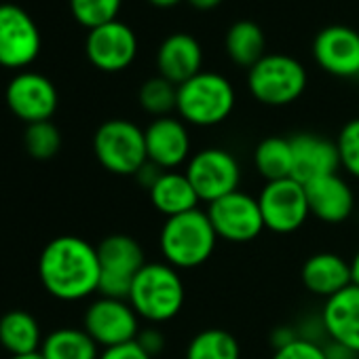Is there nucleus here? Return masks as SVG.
<instances>
[{
	"label": "nucleus",
	"mask_w": 359,
	"mask_h": 359,
	"mask_svg": "<svg viewBox=\"0 0 359 359\" xmlns=\"http://www.w3.org/2000/svg\"><path fill=\"white\" fill-rule=\"evenodd\" d=\"M39 279L47 294L62 302H79L97 294V248L76 235L51 239L39 258Z\"/></svg>",
	"instance_id": "f257e3e1"
},
{
	"label": "nucleus",
	"mask_w": 359,
	"mask_h": 359,
	"mask_svg": "<svg viewBox=\"0 0 359 359\" xmlns=\"http://www.w3.org/2000/svg\"><path fill=\"white\" fill-rule=\"evenodd\" d=\"M218 235L212 226L208 212L193 210L167 218L158 233V250L163 262L177 271L203 266L216 252Z\"/></svg>",
	"instance_id": "f03ea898"
},
{
	"label": "nucleus",
	"mask_w": 359,
	"mask_h": 359,
	"mask_svg": "<svg viewBox=\"0 0 359 359\" xmlns=\"http://www.w3.org/2000/svg\"><path fill=\"white\" fill-rule=\"evenodd\" d=\"M127 300L137 317L152 325L171 321L187 302L184 279L167 262H146L135 275Z\"/></svg>",
	"instance_id": "7ed1b4c3"
},
{
	"label": "nucleus",
	"mask_w": 359,
	"mask_h": 359,
	"mask_svg": "<svg viewBox=\"0 0 359 359\" xmlns=\"http://www.w3.org/2000/svg\"><path fill=\"white\" fill-rule=\"evenodd\" d=\"M235 87L218 72H199L177 87L175 112L187 125L216 127L235 110Z\"/></svg>",
	"instance_id": "20e7f679"
},
{
	"label": "nucleus",
	"mask_w": 359,
	"mask_h": 359,
	"mask_svg": "<svg viewBox=\"0 0 359 359\" xmlns=\"http://www.w3.org/2000/svg\"><path fill=\"white\" fill-rule=\"evenodd\" d=\"M93 154L106 171L135 175L148 163L144 129L127 118H110L93 135Z\"/></svg>",
	"instance_id": "39448f33"
},
{
	"label": "nucleus",
	"mask_w": 359,
	"mask_h": 359,
	"mask_svg": "<svg viewBox=\"0 0 359 359\" xmlns=\"http://www.w3.org/2000/svg\"><path fill=\"white\" fill-rule=\"evenodd\" d=\"M306 81V70L296 57L273 53L250 68L248 89L264 106H287L304 93Z\"/></svg>",
	"instance_id": "423d86ee"
},
{
	"label": "nucleus",
	"mask_w": 359,
	"mask_h": 359,
	"mask_svg": "<svg viewBox=\"0 0 359 359\" xmlns=\"http://www.w3.org/2000/svg\"><path fill=\"white\" fill-rule=\"evenodd\" d=\"M100 258V296L127 300L135 275L144 269L146 256L140 241L125 233L104 237L97 245Z\"/></svg>",
	"instance_id": "0eeeda50"
},
{
	"label": "nucleus",
	"mask_w": 359,
	"mask_h": 359,
	"mask_svg": "<svg viewBox=\"0 0 359 359\" xmlns=\"http://www.w3.org/2000/svg\"><path fill=\"white\" fill-rule=\"evenodd\" d=\"M184 173L203 203H214L235 191L241 184V165L237 156L226 148H203L195 152Z\"/></svg>",
	"instance_id": "6e6552de"
},
{
	"label": "nucleus",
	"mask_w": 359,
	"mask_h": 359,
	"mask_svg": "<svg viewBox=\"0 0 359 359\" xmlns=\"http://www.w3.org/2000/svg\"><path fill=\"white\" fill-rule=\"evenodd\" d=\"M258 205L266 231L277 235H292L311 218L304 184L294 177L266 182L258 195Z\"/></svg>",
	"instance_id": "1a4fd4ad"
},
{
	"label": "nucleus",
	"mask_w": 359,
	"mask_h": 359,
	"mask_svg": "<svg viewBox=\"0 0 359 359\" xmlns=\"http://www.w3.org/2000/svg\"><path fill=\"white\" fill-rule=\"evenodd\" d=\"M140 317L123 298H95L85 315H83V330L97 342L100 348H110L118 344L133 342L142 330Z\"/></svg>",
	"instance_id": "9d476101"
},
{
	"label": "nucleus",
	"mask_w": 359,
	"mask_h": 359,
	"mask_svg": "<svg viewBox=\"0 0 359 359\" xmlns=\"http://www.w3.org/2000/svg\"><path fill=\"white\" fill-rule=\"evenodd\" d=\"M205 212L218 239L226 243H250L266 231L258 199L243 191L210 203Z\"/></svg>",
	"instance_id": "9b49d317"
},
{
	"label": "nucleus",
	"mask_w": 359,
	"mask_h": 359,
	"mask_svg": "<svg viewBox=\"0 0 359 359\" xmlns=\"http://www.w3.org/2000/svg\"><path fill=\"white\" fill-rule=\"evenodd\" d=\"M41 51L34 20L18 5H0V66L24 68Z\"/></svg>",
	"instance_id": "f8f14e48"
},
{
	"label": "nucleus",
	"mask_w": 359,
	"mask_h": 359,
	"mask_svg": "<svg viewBox=\"0 0 359 359\" xmlns=\"http://www.w3.org/2000/svg\"><path fill=\"white\" fill-rule=\"evenodd\" d=\"M146 154L152 165L163 171H175L189 163L191 154V131L189 125L180 116H161L154 118L146 129Z\"/></svg>",
	"instance_id": "ddd939ff"
},
{
	"label": "nucleus",
	"mask_w": 359,
	"mask_h": 359,
	"mask_svg": "<svg viewBox=\"0 0 359 359\" xmlns=\"http://www.w3.org/2000/svg\"><path fill=\"white\" fill-rule=\"evenodd\" d=\"M85 51L89 62L104 72H121L137 55V39L123 22H108L89 30Z\"/></svg>",
	"instance_id": "4468645a"
},
{
	"label": "nucleus",
	"mask_w": 359,
	"mask_h": 359,
	"mask_svg": "<svg viewBox=\"0 0 359 359\" xmlns=\"http://www.w3.org/2000/svg\"><path fill=\"white\" fill-rule=\"evenodd\" d=\"M313 57L332 76H359V32L348 26H327L313 41Z\"/></svg>",
	"instance_id": "2eb2a0df"
},
{
	"label": "nucleus",
	"mask_w": 359,
	"mask_h": 359,
	"mask_svg": "<svg viewBox=\"0 0 359 359\" xmlns=\"http://www.w3.org/2000/svg\"><path fill=\"white\" fill-rule=\"evenodd\" d=\"M7 106L11 112L30 123L51 121L57 108V91L53 83L36 72L18 74L7 87Z\"/></svg>",
	"instance_id": "dca6fc26"
},
{
	"label": "nucleus",
	"mask_w": 359,
	"mask_h": 359,
	"mask_svg": "<svg viewBox=\"0 0 359 359\" xmlns=\"http://www.w3.org/2000/svg\"><path fill=\"white\" fill-rule=\"evenodd\" d=\"M311 216L323 224H342L355 212V193L340 173H330L304 184Z\"/></svg>",
	"instance_id": "f3484780"
},
{
	"label": "nucleus",
	"mask_w": 359,
	"mask_h": 359,
	"mask_svg": "<svg viewBox=\"0 0 359 359\" xmlns=\"http://www.w3.org/2000/svg\"><path fill=\"white\" fill-rule=\"evenodd\" d=\"M294 154V173L292 177L300 184H309L317 177L338 173L340 154L336 140H330L319 133H296L290 137Z\"/></svg>",
	"instance_id": "a211bd4d"
},
{
	"label": "nucleus",
	"mask_w": 359,
	"mask_h": 359,
	"mask_svg": "<svg viewBox=\"0 0 359 359\" xmlns=\"http://www.w3.org/2000/svg\"><path fill=\"white\" fill-rule=\"evenodd\" d=\"M300 281L306 292L327 300L353 285L351 260H344L336 252H317L304 260L300 269Z\"/></svg>",
	"instance_id": "6ab92c4d"
},
{
	"label": "nucleus",
	"mask_w": 359,
	"mask_h": 359,
	"mask_svg": "<svg viewBox=\"0 0 359 359\" xmlns=\"http://www.w3.org/2000/svg\"><path fill=\"white\" fill-rule=\"evenodd\" d=\"M203 64V51L195 36L175 32L167 36L156 53V68L158 76L167 79L173 85H182L189 79L197 76L201 72Z\"/></svg>",
	"instance_id": "aec40b11"
},
{
	"label": "nucleus",
	"mask_w": 359,
	"mask_h": 359,
	"mask_svg": "<svg viewBox=\"0 0 359 359\" xmlns=\"http://www.w3.org/2000/svg\"><path fill=\"white\" fill-rule=\"evenodd\" d=\"M327 340L346 344L359 353V287L348 285L327 298L321 309Z\"/></svg>",
	"instance_id": "412c9836"
},
{
	"label": "nucleus",
	"mask_w": 359,
	"mask_h": 359,
	"mask_svg": "<svg viewBox=\"0 0 359 359\" xmlns=\"http://www.w3.org/2000/svg\"><path fill=\"white\" fill-rule=\"evenodd\" d=\"M150 203L156 212H161L165 218H173L180 214H189L193 210H199V195L193 189L191 180L184 171H163L158 180L148 191Z\"/></svg>",
	"instance_id": "4be33fe9"
},
{
	"label": "nucleus",
	"mask_w": 359,
	"mask_h": 359,
	"mask_svg": "<svg viewBox=\"0 0 359 359\" xmlns=\"http://www.w3.org/2000/svg\"><path fill=\"white\" fill-rule=\"evenodd\" d=\"M43 340L41 325L28 311L13 309L0 317V344L11 357L39 353Z\"/></svg>",
	"instance_id": "5701e85b"
},
{
	"label": "nucleus",
	"mask_w": 359,
	"mask_h": 359,
	"mask_svg": "<svg viewBox=\"0 0 359 359\" xmlns=\"http://www.w3.org/2000/svg\"><path fill=\"white\" fill-rule=\"evenodd\" d=\"M97 342L83 327H60L45 336L41 355L45 359H100Z\"/></svg>",
	"instance_id": "b1692460"
},
{
	"label": "nucleus",
	"mask_w": 359,
	"mask_h": 359,
	"mask_svg": "<svg viewBox=\"0 0 359 359\" xmlns=\"http://www.w3.org/2000/svg\"><path fill=\"white\" fill-rule=\"evenodd\" d=\"M254 167L266 182L292 177L294 154H292L290 137H281V135L264 137L254 150Z\"/></svg>",
	"instance_id": "393cba45"
},
{
	"label": "nucleus",
	"mask_w": 359,
	"mask_h": 359,
	"mask_svg": "<svg viewBox=\"0 0 359 359\" xmlns=\"http://www.w3.org/2000/svg\"><path fill=\"white\" fill-rule=\"evenodd\" d=\"M264 32L256 22L241 20L235 22L226 32V53L229 57L243 68H252L264 57Z\"/></svg>",
	"instance_id": "a878e982"
},
{
	"label": "nucleus",
	"mask_w": 359,
	"mask_h": 359,
	"mask_svg": "<svg viewBox=\"0 0 359 359\" xmlns=\"http://www.w3.org/2000/svg\"><path fill=\"white\" fill-rule=\"evenodd\" d=\"M184 359H241V346L231 332L208 327L191 338Z\"/></svg>",
	"instance_id": "bb28decb"
},
{
	"label": "nucleus",
	"mask_w": 359,
	"mask_h": 359,
	"mask_svg": "<svg viewBox=\"0 0 359 359\" xmlns=\"http://www.w3.org/2000/svg\"><path fill=\"white\" fill-rule=\"evenodd\" d=\"M137 100L140 106L154 118L169 116L177 106V85L163 76H152L140 87Z\"/></svg>",
	"instance_id": "cd10ccee"
},
{
	"label": "nucleus",
	"mask_w": 359,
	"mask_h": 359,
	"mask_svg": "<svg viewBox=\"0 0 359 359\" xmlns=\"http://www.w3.org/2000/svg\"><path fill=\"white\" fill-rule=\"evenodd\" d=\"M24 146L36 161H51L62 148V133L51 121L30 123L24 133Z\"/></svg>",
	"instance_id": "c85d7f7f"
},
{
	"label": "nucleus",
	"mask_w": 359,
	"mask_h": 359,
	"mask_svg": "<svg viewBox=\"0 0 359 359\" xmlns=\"http://www.w3.org/2000/svg\"><path fill=\"white\" fill-rule=\"evenodd\" d=\"M123 0H70V11L79 24L93 30L116 20Z\"/></svg>",
	"instance_id": "c756f323"
},
{
	"label": "nucleus",
	"mask_w": 359,
	"mask_h": 359,
	"mask_svg": "<svg viewBox=\"0 0 359 359\" xmlns=\"http://www.w3.org/2000/svg\"><path fill=\"white\" fill-rule=\"evenodd\" d=\"M340 167L355 180H359V118L348 121L336 137Z\"/></svg>",
	"instance_id": "7c9ffc66"
},
{
	"label": "nucleus",
	"mask_w": 359,
	"mask_h": 359,
	"mask_svg": "<svg viewBox=\"0 0 359 359\" xmlns=\"http://www.w3.org/2000/svg\"><path fill=\"white\" fill-rule=\"evenodd\" d=\"M271 359H325V355H323V344H315L298 338L292 344L277 348Z\"/></svg>",
	"instance_id": "2f4dec72"
},
{
	"label": "nucleus",
	"mask_w": 359,
	"mask_h": 359,
	"mask_svg": "<svg viewBox=\"0 0 359 359\" xmlns=\"http://www.w3.org/2000/svg\"><path fill=\"white\" fill-rule=\"evenodd\" d=\"M296 332H298V338H302V340H309V342H315V344H325L327 342V332H325L321 313L302 317L296 323Z\"/></svg>",
	"instance_id": "473e14b6"
},
{
	"label": "nucleus",
	"mask_w": 359,
	"mask_h": 359,
	"mask_svg": "<svg viewBox=\"0 0 359 359\" xmlns=\"http://www.w3.org/2000/svg\"><path fill=\"white\" fill-rule=\"evenodd\" d=\"M135 342L152 357L156 359L163 351H165V334L156 327V325H148V327H142Z\"/></svg>",
	"instance_id": "72a5a7b5"
},
{
	"label": "nucleus",
	"mask_w": 359,
	"mask_h": 359,
	"mask_svg": "<svg viewBox=\"0 0 359 359\" xmlns=\"http://www.w3.org/2000/svg\"><path fill=\"white\" fill-rule=\"evenodd\" d=\"M100 359H152V357L133 340V342H127V344L102 348Z\"/></svg>",
	"instance_id": "f704fd0d"
},
{
	"label": "nucleus",
	"mask_w": 359,
	"mask_h": 359,
	"mask_svg": "<svg viewBox=\"0 0 359 359\" xmlns=\"http://www.w3.org/2000/svg\"><path fill=\"white\" fill-rule=\"evenodd\" d=\"M294 340H298V332H296V325H277L273 332H271V344L277 348H283L287 344H292Z\"/></svg>",
	"instance_id": "c9c22d12"
},
{
	"label": "nucleus",
	"mask_w": 359,
	"mask_h": 359,
	"mask_svg": "<svg viewBox=\"0 0 359 359\" xmlns=\"http://www.w3.org/2000/svg\"><path fill=\"white\" fill-rule=\"evenodd\" d=\"M323 355H325V359H359V353L355 348L334 342V340H327L323 344Z\"/></svg>",
	"instance_id": "e433bc0d"
},
{
	"label": "nucleus",
	"mask_w": 359,
	"mask_h": 359,
	"mask_svg": "<svg viewBox=\"0 0 359 359\" xmlns=\"http://www.w3.org/2000/svg\"><path fill=\"white\" fill-rule=\"evenodd\" d=\"M161 173H163V169H158L156 165H152V163L148 161V163H146V165H144L135 175H133V177L137 180V184H140L144 191H150V189H152V184L156 182Z\"/></svg>",
	"instance_id": "4c0bfd02"
},
{
	"label": "nucleus",
	"mask_w": 359,
	"mask_h": 359,
	"mask_svg": "<svg viewBox=\"0 0 359 359\" xmlns=\"http://www.w3.org/2000/svg\"><path fill=\"white\" fill-rule=\"evenodd\" d=\"M220 3H222V0H189V5L195 7V9H199V11H212Z\"/></svg>",
	"instance_id": "58836bf2"
},
{
	"label": "nucleus",
	"mask_w": 359,
	"mask_h": 359,
	"mask_svg": "<svg viewBox=\"0 0 359 359\" xmlns=\"http://www.w3.org/2000/svg\"><path fill=\"white\" fill-rule=\"evenodd\" d=\"M351 273H353V285L359 287V250H357L355 256L351 258Z\"/></svg>",
	"instance_id": "ea45409f"
},
{
	"label": "nucleus",
	"mask_w": 359,
	"mask_h": 359,
	"mask_svg": "<svg viewBox=\"0 0 359 359\" xmlns=\"http://www.w3.org/2000/svg\"><path fill=\"white\" fill-rule=\"evenodd\" d=\"M148 3H152L154 7H173V5H177L180 0H148Z\"/></svg>",
	"instance_id": "a19ab883"
},
{
	"label": "nucleus",
	"mask_w": 359,
	"mask_h": 359,
	"mask_svg": "<svg viewBox=\"0 0 359 359\" xmlns=\"http://www.w3.org/2000/svg\"><path fill=\"white\" fill-rule=\"evenodd\" d=\"M9 359H45V357H43L41 351H39V353H30V355H13V357H9Z\"/></svg>",
	"instance_id": "79ce46f5"
}]
</instances>
